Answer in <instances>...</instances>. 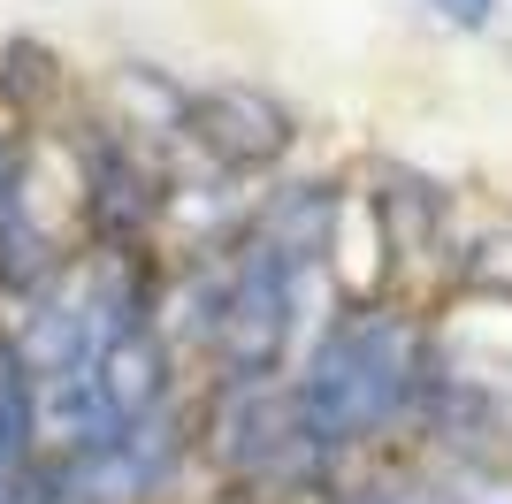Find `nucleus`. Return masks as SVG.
Here are the masks:
<instances>
[{
	"mask_svg": "<svg viewBox=\"0 0 512 504\" xmlns=\"http://www.w3.org/2000/svg\"><path fill=\"white\" fill-rule=\"evenodd\" d=\"M329 245H337V191L329 184H299L283 199H268V214L237 237L230 268L214 275L207 314H199V329H207L214 359L230 367V382H268L283 367L306 283L329 260Z\"/></svg>",
	"mask_w": 512,
	"mask_h": 504,
	"instance_id": "1",
	"label": "nucleus"
},
{
	"mask_svg": "<svg viewBox=\"0 0 512 504\" xmlns=\"http://www.w3.org/2000/svg\"><path fill=\"white\" fill-rule=\"evenodd\" d=\"M428 8H436L451 31H482V23L497 16V0H428Z\"/></svg>",
	"mask_w": 512,
	"mask_h": 504,
	"instance_id": "7",
	"label": "nucleus"
},
{
	"mask_svg": "<svg viewBox=\"0 0 512 504\" xmlns=\"http://www.w3.org/2000/svg\"><path fill=\"white\" fill-rule=\"evenodd\" d=\"M214 459L245 482H314L329 466L306 436L291 390H276V382H230V398L214 413Z\"/></svg>",
	"mask_w": 512,
	"mask_h": 504,
	"instance_id": "3",
	"label": "nucleus"
},
{
	"mask_svg": "<svg viewBox=\"0 0 512 504\" xmlns=\"http://www.w3.org/2000/svg\"><path fill=\"white\" fill-rule=\"evenodd\" d=\"M85 184H92V222H100L107 245H130V237L153 222V207H161V191H153V176L138 161H130L115 138H100V146H85Z\"/></svg>",
	"mask_w": 512,
	"mask_h": 504,
	"instance_id": "5",
	"label": "nucleus"
},
{
	"mask_svg": "<svg viewBox=\"0 0 512 504\" xmlns=\"http://www.w3.org/2000/svg\"><path fill=\"white\" fill-rule=\"evenodd\" d=\"M352 504H398V497H390V489H367V497H352Z\"/></svg>",
	"mask_w": 512,
	"mask_h": 504,
	"instance_id": "8",
	"label": "nucleus"
},
{
	"mask_svg": "<svg viewBox=\"0 0 512 504\" xmlns=\"http://www.w3.org/2000/svg\"><path fill=\"white\" fill-rule=\"evenodd\" d=\"M428 359L436 352L421 344V329L390 306L337 314L329 336L314 344V359H306V375L291 382V405H299L314 451L337 459L352 443H375L383 428H398L406 413H421Z\"/></svg>",
	"mask_w": 512,
	"mask_h": 504,
	"instance_id": "2",
	"label": "nucleus"
},
{
	"mask_svg": "<svg viewBox=\"0 0 512 504\" xmlns=\"http://www.w3.org/2000/svg\"><path fill=\"white\" fill-rule=\"evenodd\" d=\"M375 207H383V237L413 252V245H428V237H436V222H444V191L428 184V176H413V168H383Z\"/></svg>",
	"mask_w": 512,
	"mask_h": 504,
	"instance_id": "6",
	"label": "nucleus"
},
{
	"mask_svg": "<svg viewBox=\"0 0 512 504\" xmlns=\"http://www.w3.org/2000/svg\"><path fill=\"white\" fill-rule=\"evenodd\" d=\"M176 130H184V138H192L207 161H222V168H268L283 146H291V115H283V100H268L260 84H214V92H184Z\"/></svg>",
	"mask_w": 512,
	"mask_h": 504,
	"instance_id": "4",
	"label": "nucleus"
}]
</instances>
